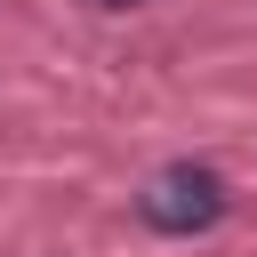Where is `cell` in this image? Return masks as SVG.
<instances>
[{
  "label": "cell",
  "instance_id": "6da1fadb",
  "mask_svg": "<svg viewBox=\"0 0 257 257\" xmlns=\"http://www.w3.org/2000/svg\"><path fill=\"white\" fill-rule=\"evenodd\" d=\"M225 177L209 169V161H169V169H153L145 177V193H137V217L153 225V233H169V241H193V233H209L217 217H225Z\"/></svg>",
  "mask_w": 257,
  "mask_h": 257
},
{
  "label": "cell",
  "instance_id": "7a4b0ae2",
  "mask_svg": "<svg viewBox=\"0 0 257 257\" xmlns=\"http://www.w3.org/2000/svg\"><path fill=\"white\" fill-rule=\"evenodd\" d=\"M96 8H137V0H96Z\"/></svg>",
  "mask_w": 257,
  "mask_h": 257
}]
</instances>
